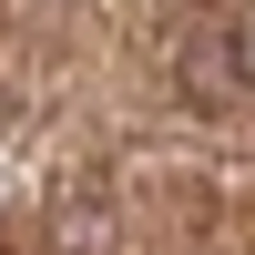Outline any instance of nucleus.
Segmentation results:
<instances>
[{
  "label": "nucleus",
  "instance_id": "1",
  "mask_svg": "<svg viewBox=\"0 0 255 255\" xmlns=\"http://www.w3.org/2000/svg\"><path fill=\"white\" fill-rule=\"evenodd\" d=\"M184 92H204V102L245 92V61H235V41H194V51H184Z\"/></svg>",
  "mask_w": 255,
  "mask_h": 255
},
{
  "label": "nucleus",
  "instance_id": "2",
  "mask_svg": "<svg viewBox=\"0 0 255 255\" xmlns=\"http://www.w3.org/2000/svg\"><path fill=\"white\" fill-rule=\"evenodd\" d=\"M235 61H245V92H255V31H245V41H235Z\"/></svg>",
  "mask_w": 255,
  "mask_h": 255
}]
</instances>
